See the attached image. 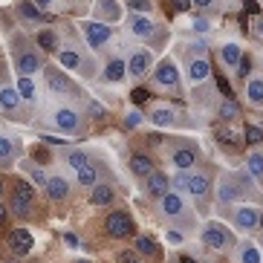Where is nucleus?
<instances>
[{"mask_svg": "<svg viewBox=\"0 0 263 263\" xmlns=\"http://www.w3.org/2000/svg\"><path fill=\"white\" fill-rule=\"evenodd\" d=\"M67 162H70V168H72V171H78L81 165H87V162H90V156H87L84 151H78V147H72V151H67Z\"/></svg>", "mask_w": 263, "mask_h": 263, "instance_id": "obj_36", "label": "nucleus"}, {"mask_svg": "<svg viewBox=\"0 0 263 263\" xmlns=\"http://www.w3.org/2000/svg\"><path fill=\"white\" fill-rule=\"evenodd\" d=\"M246 142H252V145L263 142V130H260V127H255V124H249V127H246Z\"/></svg>", "mask_w": 263, "mask_h": 263, "instance_id": "obj_40", "label": "nucleus"}, {"mask_svg": "<svg viewBox=\"0 0 263 263\" xmlns=\"http://www.w3.org/2000/svg\"><path fill=\"white\" fill-rule=\"evenodd\" d=\"M32 200H35V188L29 185V182H24V179H17L15 182V194H12V211L21 217H26L32 211Z\"/></svg>", "mask_w": 263, "mask_h": 263, "instance_id": "obj_6", "label": "nucleus"}, {"mask_svg": "<svg viewBox=\"0 0 263 263\" xmlns=\"http://www.w3.org/2000/svg\"><path fill=\"white\" fill-rule=\"evenodd\" d=\"M147 119L156 124V127H171V124L177 122V113L171 107H165V104H159V107H154L151 113H147Z\"/></svg>", "mask_w": 263, "mask_h": 263, "instance_id": "obj_26", "label": "nucleus"}, {"mask_svg": "<svg viewBox=\"0 0 263 263\" xmlns=\"http://www.w3.org/2000/svg\"><path fill=\"white\" fill-rule=\"evenodd\" d=\"M145 191L151 194V197H162V194L168 191V177H165L162 171H154L151 177H145Z\"/></svg>", "mask_w": 263, "mask_h": 263, "instance_id": "obj_24", "label": "nucleus"}, {"mask_svg": "<svg viewBox=\"0 0 263 263\" xmlns=\"http://www.w3.org/2000/svg\"><path fill=\"white\" fill-rule=\"evenodd\" d=\"M136 252L139 255H156V243L151 237H136Z\"/></svg>", "mask_w": 263, "mask_h": 263, "instance_id": "obj_38", "label": "nucleus"}, {"mask_svg": "<svg viewBox=\"0 0 263 263\" xmlns=\"http://www.w3.org/2000/svg\"><path fill=\"white\" fill-rule=\"evenodd\" d=\"M159 209H162L165 217H171V220H177V223H182V226H191L194 223V217L188 214L185 200H182V194H177V191H165Z\"/></svg>", "mask_w": 263, "mask_h": 263, "instance_id": "obj_2", "label": "nucleus"}, {"mask_svg": "<svg viewBox=\"0 0 263 263\" xmlns=\"http://www.w3.org/2000/svg\"><path fill=\"white\" fill-rule=\"evenodd\" d=\"M243 197H246V194L237 185L234 174H223L220 182H217V202H220V205H237Z\"/></svg>", "mask_w": 263, "mask_h": 263, "instance_id": "obj_3", "label": "nucleus"}, {"mask_svg": "<svg viewBox=\"0 0 263 263\" xmlns=\"http://www.w3.org/2000/svg\"><path fill=\"white\" fill-rule=\"evenodd\" d=\"M246 165H249V174L263 185V151H252L249 159H246Z\"/></svg>", "mask_w": 263, "mask_h": 263, "instance_id": "obj_30", "label": "nucleus"}, {"mask_svg": "<svg viewBox=\"0 0 263 263\" xmlns=\"http://www.w3.org/2000/svg\"><path fill=\"white\" fill-rule=\"evenodd\" d=\"M17 12H21L26 21H44V9H38L32 0H21V3H17Z\"/></svg>", "mask_w": 263, "mask_h": 263, "instance_id": "obj_34", "label": "nucleus"}, {"mask_svg": "<svg viewBox=\"0 0 263 263\" xmlns=\"http://www.w3.org/2000/svg\"><path fill=\"white\" fill-rule=\"evenodd\" d=\"M78 263H87V260H78Z\"/></svg>", "mask_w": 263, "mask_h": 263, "instance_id": "obj_57", "label": "nucleus"}, {"mask_svg": "<svg viewBox=\"0 0 263 263\" xmlns=\"http://www.w3.org/2000/svg\"><path fill=\"white\" fill-rule=\"evenodd\" d=\"M179 263H197V260H191L188 255H182V257H179Z\"/></svg>", "mask_w": 263, "mask_h": 263, "instance_id": "obj_54", "label": "nucleus"}, {"mask_svg": "<svg viewBox=\"0 0 263 263\" xmlns=\"http://www.w3.org/2000/svg\"><path fill=\"white\" fill-rule=\"evenodd\" d=\"M154 84L179 93V70H177V64L171 61V58H165V61L154 70Z\"/></svg>", "mask_w": 263, "mask_h": 263, "instance_id": "obj_7", "label": "nucleus"}, {"mask_svg": "<svg viewBox=\"0 0 263 263\" xmlns=\"http://www.w3.org/2000/svg\"><path fill=\"white\" fill-rule=\"evenodd\" d=\"M6 220V205H0V223Z\"/></svg>", "mask_w": 263, "mask_h": 263, "instance_id": "obj_53", "label": "nucleus"}, {"mask_svg": "<svg viewBox=\"0 0 263 263\" xmlns=\"http://www.w3.org/2000/svg\"><path fill=\"white\" fill-rule=\"evenodd\" d=\"M220 61H223L229 70L237 72L240 61H243V47H240L237 41H226L223 47H220Z\"/></svg>", "mask_w": 263, "mask_h": 263, "instance_id": "obj_17", "label": "nucleus"}, {"mask_svg": "<svg viewBox=\"0 0 263 263\" xmlns=\"http://www.w3.org/2000/svg\"><path fill=\"white\" fill-rule=\"evenodd\" d=\"M237 260L240 263H260V252L252 240H240L237 243Z\"/></svg>", "mask_w": 263, "mask_h": 263, "instance_id": "obj_27", "label": "nucleus"}, {"mask_svg": "<svg viewBox=\"0 0 263 263\" xmlns=\"http://www.w3.org/2000/svg\"><path fill=\"white\" fill-rule=\"evenodd\" d=\"M130 9L133 12H151V0H130Z\"/></svg>", "mask_w": 263, "mask_h": 263, "instance_id": "obj_42", "label": "nucleus"}, {"mask_svg": "<svg viewBox=\"0 0 263 263\" xmlns=\"http://www.w3.org/2000/svg\"><path fill=\"white\" fill-rule=\"evenodd\" d=\"M90 202H93V205H110V202H113V188L110 185H93Z\"/></svg>", "mask_w": 263, "mask_h": 263, "instance_id": "obj_32", "label": "nucleus"}, {"mask_svg": "<svg viewBox=\"0 0 263 263\" xmlns=\"http://www.w3.org/2000/svg\"><path fill=\"white\" fill-rule=\"evenodd\" d=\"M124 76H127V64H124V58H110L107 67H104V81L119 84V81H124Z\"/></svg>", "mask_w": 263, "mask_h": 263, "instance_id": "obj_22", "label": "nucleus"}, {"mask_svg": "<svg viewBox=\"0 0 263 263\" xmlns=\"http://www.w3.org/2000/svg\"><path fill=\"white\" fill-rule=\"evenodd\" d=\"M232 223L234 229H240V232H255L257 226H260V214H257L255 205H249V202H243V205H234L232 209Z\"/></svg>", "mask_w": 263, "mask_h": 263, "instance_id": "obj_4", "label": "nucleus"}, {"mask_svg": "<svg viewBox=\"0 0 263 263\" xmlns=\"http://www.w3.org/2000/svg\"><path fill=\"white\" fill-rule=\"evenodd\" d=\"M130 171L133 174H136V177H151V174H154V162H151V159H147V156H142V154H136L130 159Z\"/></svg>", "mask_w": 263, "mask_h": 263, "instance_id": "obj_29", "label": "nucleus"}, {"mask_svg": "<svg viewBox=\"0 0 263 263\" xmlns=\"http://www.w3.org/2000/svg\"><path fill=\"white\" fill-rule=\"evenodd\" d=\"M139 122H142V113L139 110H130V113H127V127H136Z\"/></svg>", "mask_w": 263, "mask_h": 263, "instance_id": "obj_45", "label": "nucleus"}, {"mask_svg": "<svg viewBox=\"0 0 263 263\" xmlns=\"http://www.w3.org/2000/svg\"><path fill=\"white\" fill-rule=\"evenodd\" d=\"M246 101L255 107H263V76H252L246 81Z\"/></svg>", "mask_w": 263, "mask_h": 263, "instance_id": "obj_25", "label": "nucleus"}, {"mask_svg": "<svg viewBox=\"0 0 263 263\" xmlns=\"http://www.w3.org/2000/svg\"><path fill=\"white\" fill-rule=\"evenodd\" d=\"M252 32H255L257 38H263V17H255V21H252Z\"/></svg>", "mask_w": 263, "mask_h": 263, "instance_id": "obj_48", "label": "nucleus"}, {"mask_svg": "<svg viewBox=\"0 0 263 263\" xmlns=\"http://www.w3.org/2000/svg\"><path fill=\"white\" fill-rule=\"evenodd\" d=\"M217 116L223 119V122H232V119H237V116H240V110H237V104H234V101L226 99L223 104L217 107Z\"/></svg>", "mask_w": 263, "mask_h": 263, "instance_id": "obj_35", "label": "nucleus"}, {"mask_svg": "<svg viewBox=\"0 0 263 263\" xmlns=\"http://www.w3.org/2000/svg\"><path fill=\"white\" fill-rule=\"evenodd\" d=\"M24 171L29 174L32 179H35V182H38V185H47V177H44V174H41L38 168H32V165H26V162H24Z\"/></svg>", "mask_w": 263, "mask_h": 263, "instance_id": "obj_41", "label": "nucleus"}, {"mask_svg": "<svg viewBox=\"0 0 263 263\" xmlns=\"http://www.w3.org/2000/svg\"><path fill=\"white\" fill-rule=\"evenodd\" d=\"M217 139L226 142V145H232V142H237V133L232 130V127H226V124H220L217 127Z\"/></svg>", "mask_w": 263, "mask_h": 263, "instance_id": "obj_39", "label": "nucleus"}, {"mask_svg": "<svg viewBox=\"0 0 263 263\" xmlns=\"http://www.w3.org/2000/svg\"><path fill=\"white\" fill-rule=\"evenodd\" d=\"M104 229H107L110 237H127V234L133 232V223L124 211H113V214L104 220Z\"/></svg>", "mask_w": 263, "mask_h": 263, "instance_id": "obj_13", "label": "nucleus"}, {"mask_svg": "<svg viewBox=\"0 0 263 263\" xmlns=\"http://www.w3.org/2000/svg\"><path fill=\"white\" fill-rule=\"evenodd\" d=\"M122 17V6L116 0H96V21L101 24H116Z\"/></svg>", "mask_w": 263, "mask_h": 263, "instance_id": "obj_16", "label": "nucleus"}, {"mask_svg": "<svg viewBox=\"0 0 263 263\" xmlns=\"http://www.w3.org/2000/svg\"><path fill=\"white\" fill-rule=\"evenodd\" d=\"M202 243L209 249H214V252H223V249H229L232 246V232L226 229V226H220V223H209L205 229H202Z\"/></svg>", "mask_w": 263, "mask_h": 263, "instance_id": "obj_5", "label": "nucleus"}, {"mask_svg": "<svg viewBox=\"0 0 263 263\" xmlns=\"http://www.w3.org/2000/svg\"><path fill=\"white\" fill-rule=\"evenodd\" d=\"M168 162L177 171H191L197 165V147H174L168 154Z\"/></svg>", "mask_w": 263, "mask_h": 263, "instance_id": "obj_15", "label": "nucleus"}, {"mask_svg": "<svg viewBox=\"0 0 263 263\" xmlns=\"http://www.w3.org/2000/svg\"><path fill=\"white\" fill-rule=\"evenodd\" d=\"M32 3H35L38 9H52L55 3H58V0H32Z\"/></svg>", "mask_w": 263, "mask_h": 263, "instance_id": "obj_49", "label": "nucleus"}, {"mask_svg": "<svg viewBox=\"0 0 263 263\" xmlns=\"http://www.w3.org/2000/svg\"><path fill=\"white\" fill-rule=\"evenodd\" d=\"M64 243H67V246H78V237L76 234H64Z\"/></svg>", "mask_w": 263, "mask_h": 263, "instance_id": "obj_50", "label": "nucleus"}, {"mask_svg": "<svg viewBox=\"0 0 263 263\" xmlns=\"http://www.w3.org/2000/svg\"><path fill=\"white\" fill-rule=\"evenodd\" d=\"M127 29H130V35H136V38H142V41L159 38V26H156L147 15H130L127 17Z\"/></svg>", "mask_w": 263, "mask_h": 263, "instance_id": "obj_10", "label": "nucleus"}, {"mask_svg": "<svg viewBox=\"0 0 263 263\" xmlns=\"http://www.w3.org/2000/svg\"><path fill=\"white\" fill-rule=\"evenodd\" d=\"M154 67V58H151V52L147 49H133L130 58H127V76L133 78H142L147 76V70Z\"/></svg>", "mask_w": 263, "mask_h": 263, "instance_id": "obj_11", "label": "nucleus"}, {"mask_svg": "<svg viewBox=\"0 0 263 263\" xmlns=\"http://www.w3.org/2000/svg\"><path fill=\"white\" fill-rule=\"evenodd\" d=\"M47 84H49V90L58 93V96H67V90H70V81H67L64 72H58V70H49L47 72Z\"/></svg>", "mask_w": 263, "mask_h": 263, "instance_id": "obj_28", "label": "nucleus"}, {"mask_svg": "<svg viewBox=\"0 0 263 263\" xmlns=\"http://www.w3.org/2000/svg\"><path fill=\"white\" fill-rule=\"evenodd\" d=\"M260 226H263V214H260Z\"/></svg>", "mask_w": 263, "mask_h": 263, "instance_id": "obj_56", "label": "nucleus"}, {"mask_svg": "<svg viewBox=\"0 0 263 263\" xmlns=\"http://www.w3.org/2000/svg\"><path fill=\"white\" fill-rule=\"evenodd\" d=\"M9 246H12L15 255H26V252L32 249V232L29 229H15L12 237H9Z\"/></svg>", "mask_w": 263, "mask_h": 263, "instance_id": "obj_20", "label": "nucleus"}, {"mask_svg": "<svg viewBox=\"0 0 263 263\" xmlns=\"http://www.w3.org/2000/svg\"><path fill=\"white\" fill-rule=\"evenodd\" d=\"M52 124L64 133H72V130H78L81 116H78V110H72V107H58V110H52Z\"/></svg>", "mask_w": 263, "mask_h": 263, "instance_id": "obj_12", "label": "nucleus"}, {"mask_svg": "<svg viewBox=\"0 0 263 263\" xmlns=\"http://www.w3.org/2000/svg\"><path fill=\"white\" fill-rule=\"evenodd\" d=\"M15 156H17V139H15V136L0 133V165H3V168H9Z\"/></svg>", "mask_w": 263, "mask_h": 263, "instance_id": "obj_23", "label": "nucleus"}, {"mask_svg": "<svg viewBox=\"0 0 263 263\" xmlns=\"http://www.w3.org/2000/svg\"><path fill=\"white\" fill-rule=\"evenodd\" d=\"M191 26H194L197 32H209V26H211V24L205 21V17H194V24H191Z\"/></svg>", "mask_w": 263, "mask_h": 263, "instance_id": "obj_43", "label": "nucleus"}, {"mask_svg": "<svg viewBox=\"0 0 263 263\" xmlns=\"http://www.w3.org/2000/svg\"><path fill=\"white\" fill-rule=\"evenodd\" d=\"M174 6H177L179 12H182V9H188V6H191V0H174Z\"/></svg>", "mask_w": 263, "mask_h": 263, "instance_id": "obj_52", "label": "nucleus"}, {"mask_svg": "<svg viewBox=\"0 0 263 263\" xmlns=\"http://www.w3.org/2000/svg\"><path fill=\"white\" fill-rule=\"evenodd\" d=\"M165 237H168V243H171V246H179V243H182V234H179L177 229H171V232L165 234Z\"/></svg>", "mask_w": 263, "mask_h": 263, "instance_id": "obj_44", "label": "nucleus"}, {"mask_svg": "<svg viewBox=\"0 0 263 263\" xmlns=\"http://www.w3.org/2000/svg\"><path fill=\"white\" fill-rule=\"evenodd\" d=\"M47 194H49V200H64V197L70 194V182H67V177H61V174L47 177Z\"/></svg>", "mask_w": 263, "mask_h": 263, "instance_id": "obj_19", "label": "nucleus"}, {"mask_svg": "<svg viewBox=\"0 0 263 263\" xmlns=\"http://www.w3.org/2000/svg\"><path fill=\"white\" fill-rule=\"evenodd\" d=\"M136 252H119V263H139V257H133Z\"/></svg>", "mask_w": 263, "mask_h": 263, "instance_id": "obj_46", "label": "nucleus"}, {"mask_svg": "<svg viewBox=\"0 0 263 263\" xmlns=\"http://www.w3.org/2000/svg\"><path fill=\"white\" fill-rule=\"evenodd\" d=\"M76 179H78V185H84V188H93L96 185V179H99V174H96V168L90 162L81 165V168L76 171Z\"/></svg>", "mask_w": 263, "mask_h": 263, "instance_id": "obj_31", "label": "nucleus"}, {"mask_svg": "<svg viewBox=\"0 0 263 263\" xmlns=\"http://www.w3.org/2000/svg\"><path fill=\"white\" fill-rule=\"evenodd\" d=\"M81 29H84V38L93 49H101L110 41V35H113V32H110V24H101V21H84Z\"/></svg>", "mask_w": 263, "mask_h": 263, "instance_id": "obj_9", "label": "nucleus"}, {"mask_svg": "<svg viewBox=\"0 0 263 263\" xmlns=\"http://www.w3.org/2000/svg\"><path fill=\"white\" fill-rule=\"evenodd\" d=\"M0 194H3V179H0Z\"/></svg>", "mask_w": 263, "mask_h": 263, "instance_id": "obj_55", "label": "nucleus"}, {"mask_svg": "<svg viewBox=\"0 0 263 263\" xmlns=\"http://www.w3.org/2000/svg\"><path fill=\"white\" fill-rule=\"evenodd\" d=\"M44 67V55L38 49H17L15 55V70L21 76H35V72Z\"/></svg>", "mask_w": 263, "mask_h": 263, "instance_id": "obj_8", "label": "nucleus"}, {"mask_svg": "<svg viewBox=\"0 0 263 263\" xmlns=\"http://www.w3.org/2000/svg\"><path fill=\"white\" fill-rule=\"evenodd\" d=\"M58 61H61V67H67V70H81V72H87L84 67V55L78 52V49H70V47H64L61 52H58Z\"/></svg>", "mask_w": 263, "mask_h": 263, "instance_id": "obj_21", "label": "nucleus"}, {"mask_svg": "<svg viewBox=\"0 0 263 263\" xmlns=\"http://www.w3.org/2000/svg\"><path fill=\"white\" fill-rule=\"evenodd\" d=\"M38 47H41V49H55V47H58V38H55L52 29L38 32Z\"/></svg>", "mask_w": 263, "mask_h": 263, "instance_id": "obj_37", "label": "nucleus"}, {"mask_svg": "<svg viewBox=\"0 0 263 263\" xmlns=\"http://www.w3.org/2000/svg\"><path fill=\"white\" fill-rule=\"evenodd\" d=\"M249 70H252V61L243 55V61H240V67H237V76H249Z\"/></svg>", "mask_w": 263, "mask_h": 263, "instance_id": "obj_47", "label": "nucleus"}, {"mask_svg": "<svg viewBox=\"0 0 263 263\" xmlns=\"http://www.w3.org/2000/svg\"><path fill=\"white\" fill-rule=\"evenodd\" d=\"M17 93L24 96V101H35L38 99V87H35V81L29 76H21L17 78Z\"/></svg>", "mask_w": 263, "mask_h": 263, "instance_id": "obj_33", "label": "nucleus"}, {"mask_svg": "<svg viewBox=\"0 0 263 263\" xmlns=\"http://www.w3.org/2000/svg\"><path fill=\"white\" fill-rule=\"evenodd\" d=\"M185 70H188V81L191 84H200V81H205V78L211 76V67L209 61H205V55H188V64H185Z\"/></svg>", "mask_w": 263, "mask_h": 263, "instance_id": "obj_14", "label": "nucleus"}, {"mask_svg": "<svg viewBox=\"0 0 263 263\" xmlns=\"http://www.w3.org/2000/svg\"><path fill=\"white\" fill-rule=\"evenodd\" d=\"M174 185H179V191H185L194 200H205L211 194V179L202 171H179L174 177Z\"/></svg>", "mask_w": 263, "mask_h": 263, "instance_id": "obj_1", "label": "nucleus"}, {"mask_svg": "<svg viewBox=\"0 0 263 263\" xmlns=\"http://www.w3.org/2000/svg\"><path fill=\"white\" fill-rule=\"evenodd\" d=\"M194 6H200V9H209V6H214V0H194Z\"/></svg>", "mask_w": 263, "mask_h": 263, "instance_id": "obj_51", "label": "nucleus"}, {"mask_svg": "<svg viewBox=\"0 0 263 263\" xmlns=\"http://www.w3.org/2000/svg\"><path fill=\"white\" fill-rule=\"evenodd\" d=\"M21 104H24V96L17 93V87H9V84L0 87V107L9 110V113H17Z\"/></svg>", "mask_w": 263, "mask_h": 263, "instance_id": "obj_18", "label": "nucleus"}]
</instances>
